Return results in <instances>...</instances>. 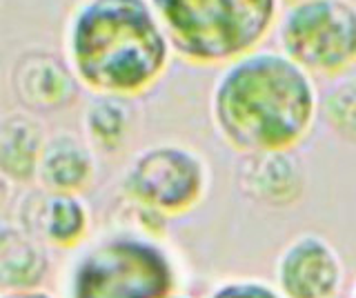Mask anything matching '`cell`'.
<instances>
[{
    "label": "cell",
    "mask_w": 356,
    "mask_h": 298,
    "mask_svg": "<svg viewBox=\"0 0 356 298\" xmlns=\"http://www.w3.org/2000/svg\"><path fill=\"white\" fill-rule=\"evenodd\" d=\"M321 116L334 136L356 145V76L337 81L323 94Z\"/></svg>",
    "instance_id": "15"
},
{
    "label": "cell",
    "mask_w": 356,
    "mask_h": 298,
    "mask_svg": "<svg viewBox=\"0 0 356 298\" xmlns=\"http://www.w3.org/2000/svg\"><path fill=\"white\" fill-rule=\"evenodd\" d=\"M42 129L27 114H9L0 125V169L11 183L38 179V165L44 149Z\"/></svg>",
    "instance_id": "12"
},
{
    "label": "cell",
    "mask_w": 356,
    "mask_h": 298,
    "mask_svg": "<svg viewBox=\"0 0 356 298\" xmlns=\"http://www.w3.org/2000/svg\"><path fill=\"white\" fill-rule=\"evenodd\" d=\"M207 165L183 145H154L140 151L125 176L129 201L165 216L194 209L207 192Z\"/></svg>",
    "instance_id": "6"
},
{
    "label": "cell",
    "mask_w": 356,
    "mask_h": 298,
    "mask_svg": "<svg viewBox=\"0 0 356 298\" xmlns=\"http://www.w3.org/2000/svg\"><path fill=\"white\" fill-rule=\"evenodd\" d=\"M298 3H305V0H281V5L289 7V5H298Z\"/></svg>",
    "instance_id": "18"
},
{
    "label": "cell",
    "mask_w": 356,
    "mask_h": 298,
    "mask_svg": "<svg viewBox=\"0 0 356 298\" xmlns=\"http://www.w3.org/2000/svg\"><path fill=\"white\" fill-rule=\"evenodd\" d=\"M354 298H356V287H354Z\"/></svg>",
    "instance_id": "20"
},
{
    "label": "cell",
    "mask_w": 356,
    "mask_h": 298,
    "mask_svg": "<svg viewBox=\"0 0 356 298\" xmlns=\"http://www.w3.org/2000/svg\"><path fill=\"white\" fill-rule=\"evenodd\" d=\"M209 298H285L281 292L272 290L270 285L256 281H234L220 285Z\"/></svg>",
    "instance_id": "16"
},
{
    "label": "cell",
    "mask_w": 356,
    "mask_h": 298,
    "mask_svg": "<svg viewBox=\"0 0 356 298\" xmlns=\"http://www.w3.org/2000/svg\"><path fill=\"white\" fill-rule=\"evenodd\" d=\"M236 185L245 198L267 207H292L305 192V172L292 149L243 154Z\"/></svg>",
    "instance_id": "9"
},
{
    "label": "cell",
    "mask_w": 356,
    "mask_h": 298,
    "mask_svg": "<svg viewBox=\"0 0 356 298\" xmlns=\"http://www.w3.org/2000/svg\"><path fill=\"white\" fill-rule=\"evenodd\" d=\"M174 56L209 67L261 49L278 20L281 0H149Z\"/></svg>",
    "instance_id": "3"
},
{
    "label": "cell",
    "mask_w": 356,
    "mask_h": 298,
    "mask_svg": "<svg viewBox=\"0 0 356 298\" xmlns=\"http://www.w3.org/2000/svg\"><path fill=\"white\" fill-rule=\"evenodd\" d=\"M321 114L314 76L281 49H256L218 74L211 118L238 154L287 151L303 142Z\"/></svg>",
    "instance_id": "1"
},
{
    "label": "cell",
    "mask_w": 356,
    "mask_h": 298,
    "mask_svg": "<svg viewBox=\"0 0 356 298\" xmlns=\"http://www.w3.org/2000/svg\"><path fill=\"white\" fill-rule=\"evenodd\" d=\"M172 53L149 0H81L67 18L65 58L92 94H145L163 78Z\"/></svg>",
    "instance_id": "2"
},
{
    "label": "cell",
    "mask_w": 356,
    "mask_h": 298,
    "mask_svg": "<svg viewBox=\"0 0 356 298\" xmlns=\"http://www.w3.org/2000/svg\"><path fill=\"white\" fill-rule=\"evenodd\" d=\"M167 298H185V296H181V294H170Z\"/></svg>",
    "instance_id": "19"
},
{
    "label": "cell",
    "mask_w": 356,
    "mask_h": 298,
    "mask_svg": "<svg viewBox=\"0 0 356 298\" xmlns=\"http://www.w3.org/2000/svg\"><path fill=\"white\" fill-rule=\"evenodd\" d=\"M174 267L156 242L116 236L89 249L74 272L72 298H167Z\"/></svg>",
    "instance_id": "4"
},
{
    "label": "cell",
    "mask_w": 356,
    "mask_h": 298,
    "mask_svg": "<svg viewBox=\"0 0 356 298\" xmlns=\"http://www.w3.org/2000/svg\"><path fill=\"white\" fill-rule=\"evenodd\" d=\"M38 181L47 192L78 194L94 181V156L76 136L58 134L44 142Z\"/></svg>",
    "instance_id": "11"
},
{
    "label": "cell",
    "mask_w": 356,
    "mask_h": 298,
    "mask_svg": "<svg viewBox=\"0 0 356 298\" xmlns=\"http://www.w3.org/2000/svg\"><path fill=\"white\" fill-rule=\"evenodd\" d=\"M9 85L16 103L31 114H51L76 103L81 81L70 60L47 49H27L11 65Z\"/></svg>",
    "instance_id": "7"
},
{
    "label": "cell",
    "mask_w": 356,
    "mask_h": 298,
    "mask_svg": "<svg viewBox=\"0 0 356 298\" xmlns=\"http://www.w3.org/2000/svg\"><path fill=\"white\" fill-rule=\"evenodd\" d=\"M22 218L31 220L25 231L56 247L78 245L89 229V214L78 194H36L22 207Z\"/></svg>",
    "instance_id": "10"
},
{
    "label": "cell",
    "mask_w": 356,
    "mask_h": 298,
    "mask_svg": "<svg viewBox=\"0 0 356 298\" xmlns=\"http://www.w3.org/2000/svg\"><path fill=\"white\" fill-rule=\"evenodd\" d=\"M276 279L285 298H332L343 281L337 249L316 234H300L283 249Z\"/></svg>",
    "instance_id": "8"
},
{
    "label": "cell",
    "mask_w": 356,
    "mask_h": 298,
    "mask_svg": "<svg viewBox=\"0 0 356 298\" xmlns=\"http://www.w3.org/2000/svg\"><path fill=\"white\" fill-rule=\"evenodd\" d=\"M281 51L312 76H343L356 65L354 0H305L278 18Z\"/></svg>",
    "instance_id": "5"
},
{
    "label": "cell",
    "mask_w": 356,
    "mask_h": 298,
    "mask_svg": "<svg viewBox=\"0 0 356 298\" xmlns=\"http://www.w3.org/2000/svg\"><path fill=\"white\" fill-rule=\"evenodd\" d=\"M3 298H51V296L36 290H25V292H3Z\"/></svg>",
    "instance_id": "17"
},
{
    "label": "cell",
    "mask_w": 356,
    "mask_h": 298,
    "mask_svg": "<svg viewBox=\"0 0 356 298\" xmlns=\"http://www.w3.org/2000/svg\"><path fill=\"white\" fill-rule=\"evenodd\" d=\"M47 274V256L29 231L3 227L0 234V279L5 292L36 290Z\"/></svg>",
    "instance_id": "13"
},
{
    "label": "cell",
    "mask_w": 356,
    "mask_h": 298,
    "mask_svg": "<svg viewBox=\"0 0 356 298\" xmlns=\"http://www.w3.org/2000/svg\"><path fill=\"white\" fill-rule=\"evenodd\" d=\"M85 131L89 145L103 154H116L129 138L134 109L129 98L122 96H98L94 94L92 103L85 112Z\"/></svg>",
    "instance_id": "14"
}]
</instances>
